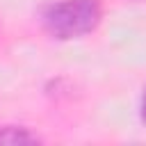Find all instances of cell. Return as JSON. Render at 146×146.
Wrapping results in <instances>:
<instances>
[{
	"instance_id": "3957f363",
	"label": "cell",
	"mask_w": 146,
	"mask_h": 146,
	"mask_svg": "<svg viewBox=\"0 0 146 146\" xmlns=\"http://www.w3.org/2000/svg\"><path fill=\"white\" fill-rule=\"evenodd\" d=\"M139 119H141V123H146V89L139 98Z\"/></svg>"
},
{
	"instance_id": "7a4b0ae2",
	"label": "cell",
	"mask_w": 146,
	"mask_h": 146,
	"mask_svg": "<svg viewBox=\"0 0 146 146\" xmlns=\"http://www.w3.org/2000/svg\"><path fill=\"white\" fill-rule=\"evenodd\" d=\"M41 139L23 125H2L0 128V144L2 146H23V144H39Z\"/></svg>"
},
{
	"instance_id": "6da1fadb",
	"label": "cell",
	"mask_w": 146,
	"mask_h": 146,
	"mask_svg": "<svg viewBox=\"0 0 146 146\" xmlns=\"http://www.w3.org/2000/svg\"><path fill=\"white\" fill-rule=\"evenodd\" d=\"M103 18L100 0H59L41 11L43 30L59 41L80 39L98 27Z\"/></svg>"
}]
</instances>
